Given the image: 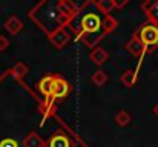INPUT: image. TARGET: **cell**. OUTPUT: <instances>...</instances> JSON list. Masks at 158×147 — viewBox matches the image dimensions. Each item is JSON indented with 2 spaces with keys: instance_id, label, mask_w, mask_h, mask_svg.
<instances>
[{
  "instance_id": "cell-14",
  "label": "cell",
  "mask_w": 158,
  "mask_h": 147,
  "mask_svg": "<svg viewBox=\"0 0 158 147\" xmlns=\"http://www.w3.org/2000/svg\"><path fill=\"white\" fill-rule=\"evenodd\" d=\"M28 72H29V67L25 64V63H22V61H19V63H15L12 67H11V71L8 72V74H11L14 78H17V80H22V78H25L26 75H28Z\"/></svg>"
},
{
  "instance_id": "cell-15",
  "label": "cell",
  "mask_w": 158,
  "mask_h": 147,
  "mask_svg": "<svg viewBox=\"0 0 158 147\" xmlns=\"http://www.w3.org/2000/svg\"><path fill=\"white\" fill-rule=\"evenodd\" d=\"M121 83L126 86V88H132V86H135V83H137V72L135 71H132V69H127V71H124L123 74H121Z\"/></svg>"
},
{
  "instance_id": "cell-23",
  "label": "cell",
  "mask_w": 158,
  "mask_h": 147,
  "mask_svg": "<svg viewBox=\"0 0 158 147\" xmlns=\"http://www.w3.org/2000/svg\"><path fill=\"white\" fill-rule=\"evenodd\" d=\"M152 112H154V113H155V115H157V116H158V103H157V104H155V106H154V109H152Z\"/></svg>"
},
{
  "instance_id": "cell-7",
  "label": "cell",
  "mask_w": 158,
  "mask_h": 147,
  "mask_svg": "<svg viewBox=\"0 0 158 147\" xmlns=\"http://www.w3.org/2000/svg\"><path fill=\"white\" fill-rule=\"evenodd\" d=\"M124 49L131 54V55H134V57H143L146 52H148V49L143 46V43L138 40V37L134 34L132 35V39L124 45Z\"/></svg>"
},
{
  "instance_id": "cell-22",
  "label": "cell",
  "mask_w": 158,
  "mask_h": 147,
  "mask_svg": "<svg viewBox=\"0 0 158 147\" xmlns=\"http://www.w3.org/2000/svg\"><path fill=\"white\" fill-rule=\"evenodd\" d=\"M127 3H129L127 0H121V2H118V0H114V6H115L117 9H121V8H124Z\"/></svg>"
},
{
  "instance_id": "cell-21",
  "label": "cell",
  "mask_w": 158,
  "mask_h": 147,
  "mask_svg": "<svg viewBox=\"0 0 158 147\" xmlns=\"http://www.w3.org/2000/svg\"><path fill=\"white\" fill-rule=\"evenodd\" d=\"M9 39L5 37V35H0V52H5L6 49L9 48Z\"/></svg>"
},
{
  "instance_id": "cell-9",
  "label": "cell",
  "mask_w": 158,
  "mask_h": 147,
  "mask_svg": "<svg viewBox=\"0 0 158 147\" xmlns=\"http://www.w3.org/2000/svg\"><path fill=\"white\" fill-rule=\"evenodd\" d=\"M105 35H107V34L102 31V32H98V34H83V35H80L77 40H81L89 49H95L97 45L103 40Z\"/></svg>"
},
{
  "instance_id": "cell-2",
  "label": "cell",
  "mask_w": 158,
  "mask_h": 147,
  "mask_svg": "<svg viewBox=\"0 0 158 147\" xmlns=\"http://www.w3.org/2000/svg\"><path fill=\"white\" fill-rule=\"evenodd\" d=\"M135 35L148 51H154L155 48H158V26L155 25H151L148 22L143 23L140 29L135 31Z\"/></svg>"
},
{
  "instance_id": "cell-1",
  "label": "cell",
  "mask_w": 158,
  "mask_h": 147,
  "mask_svg": "<svg viewBox=\"0 0 158 147\" xmlns=\"http://www.w3.org/2000/svg\"><path fill=\"white\" fill-rule=\"evenodd\" d=\"M80 6L75 5L74 2L71 0H60L57 2V11H58V28H63L64 26H69V23L78 15L80 12Z\"/></svg>"
},
{
  "instance_id": "cell-13",
  "label": "cell",
  "mask_w": 158,
  "mask_h": 147,
  "mask_svg": "<svg viewBox=\"0 0 158 147\" xmlns=\"http://www.w3.org/2000/svg\"><path fill=\"white\" fill-rule=\"evenodd\" d=\"M45 141H43V138L37 133V132H31V133H28V137L23 140V143H22V147H45Z\"/></svg>"
},
{
  "instance_id": "cell-12",
  "label": "cell",
  "mask_w": 158,
  "mask_h": 147,
  "mask_svg": "<svg viewBox=\"0 0 158 147\" xmlns=\"http://www.w3.org/2000/svg\"><path fill=\"white\" fill-rule=\"evenodd\" d=\"M5 29H6L11 35H17V34L23 29V22H22L17 15H11V17L6 18V22H5Z\"/></svg>"
},
{
  "instance_id": "cell-4",
  "label": "cell",
  "mask_w": 158,
  "mask_h": 147,
  "mask_svg": "<svg viewBox=\"0 0 158 147\" xmlns=\"http://www.w3.org/2000/svg\"><path fill=\"white\" fill-rule=\"evenodd\" d=\"M69 92H71V84H69L63 77L55 75L52 94H51V97L48 98V101H51V103L55 104V103H58V101H61L63 98L68 97V95H69Z\"/></svg>"
},
{
  "instance_id": "cell-10",
  "label": "cell",
  "mask_w": 158,
  "mask_h": 147,
  "mask_svg": "<svg viewBox=\"0 0 158 147\" xmlns=\"http://www.w3.org/2000/svg\"><path fill=\"white\" fill-rule=\"evenodd\" d=\"M46 147H72V144H71V140L68 135L57 132L49 138V141L46 143Z\"/></svg>"
},
{
  "instance_id": "cell-11",
  "label": "cell",
  "mask_w": 158,
  "mask_h": 147,
  "mask_svg": "<svg viewBox=\"0 0 158 147\" xmlns=\"http://www.w3.org/2000/svg\"><path fill=\"white\" fill-rule=\"evenodd\" d=\"M107 58H109V54H107V51H106L105 48H102V46H97L95 49H92V51L89 52V60H91L94 64H97V66L105 64L106 61H107Z\"/></svg>"
},
{
  "instance_id": "cell-17",
  "label": "cell",
  "mask_w": 158,
  "mask_h": 147,
  "mask_svg": "<svg viewBox=\"0 0 158 147\" xmlns=\"http://www.w3.org/2000/svg\"><path fill=\"white\" fill-rule=\"evenodd\" d=\"M107 80H109L107 74H106L105 71H102V69L95 71V72L92 74V77H91V81H92V83H94L95 86H98V88L105 86L106 83H107Z\"/></svg>"
},
{
  "instance_id": "cell-16",
  "label": "cell",
  "mask_w": 158,
  "mask_h": 147,
  "mask_svg": "<svg viewBox=\"0 0 158 147\" xmlns=\"http://www.w3.org/2000/svg\"><path fill=\"white\" fill-rule=\"evenodd\" d=\"M94 5H95V8H97L102 14H105V17L106 15H110V12L115 9L114 0H100V2H95Z\"/></svg>"
},
{
  "instance_id": "cell-5",
  "label": "cell",
  "mask_w": 158,
  "mask_h": 147,
  "mask_svg": "<svg viewBox=\"0 0 158 147\" xmlns=\"http://www.w3.org/2000/svg\"><path fill=\"white\" fill-rule=\"evenodd\" d=\"M48 39L57 49H61L63 46H66V43L71 40V35L63 29V28H55L52 32H48Z\"/></svg>"
},
{
  "instance_id": "cell-18",
  "label": "cell",
  "mask_w": 158,
  "mask_h": 147,
  "mask_svg": "<svg viewBox=\"0 0 158 147\" xmlns=\"http://www.w3.org/2000/svg\"><path fill=\"white\" fill-rule=\"evenodd\" d=\"M132 121V116L127 110H120L117 115H115V123L120 126V127H126L129 123Z\"/></svg>"
},
{
  "instance_id": "cell-3",
  "label": "cell",
  "mask_w": 158,
  "mask_h": 147,
  "mask_svg": "<svg viewBox=\"0 0 158 147\" xmlns=\"http://www.w3.org/2000/svg\"><path fill=\"white\" fill-rule=\"evenodd\" d=\"M103 31V20L95 12H88L80 20V29L75 31L77 39L83 34H98Z\"/></svg>"
},
{
  "instance_id": "cell-20",
  "label": "cell",
  "mask_w": 158,
  "mask_h": 147,
  "mask_svg": "<svg viewBox=\"0 0 158 147\" xmlns=\"http://www.w3.org/2000/svg\"><path fill=\"white\" fill-rule=\"evenodd\" d=\"M0 147H19V143L12 138H5L0 141Z\"/></svg>"
},
{
  "instance_id": "cell-19",
  "label": "cell",
  "mask_w": 158,
  "mask_h": 147,
  "mask_svg": "<svg viewBox=\"0 0 158 147\" xmlns=\"http://www.w3.org/2000/svg\"><path fill=\"white\" fill-rule=\"evenodd\" d=\"M117 26H118V22H117L112 15H106L105 20H103V32L109 34V32H112Z\"/></svg>"
},
{
  "instance_id": "cell-8",
  "label": "cell",
  "mask_w": 158,
  "mask_h": 147,
  "mask_svg": "<svg viewBox=\"0 0 158 147\" xmlns=\"http://www.w3.org/2000/svg\"><path fill=\"white\" fill-rule=\"evenodd\" d=\"M54 81H55V75H45V77L39 81V91H40V94L46 98V100L51 97V94H52Z\"/></svg>"
},
{
  "instance_id": "cell-6",
  "label": "cell",
  "mask_w": 158,
  "mask_h": 147,
  "mask_svg": "<svg viewBox=\"0 0 158 147\" xmlns=\"http://www.w3.org/2000/svg\"><path fill=\"white\" fill-rule=\"evenodd\" d=\"M141 9L146 12L148 23L158 26V2L154 0H146L141 3Z\"/></svg>"
}]
</instances>
